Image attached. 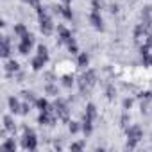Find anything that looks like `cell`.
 Wrapping results in <instances>:
<instances>
[{"mask_svg": "<svg viewBox=\"0 0 152 152\" xmlns=\"http://www.w3.org/2000/svg\"><path fill=\"white\" fill-rule=\"evenodd\" d=\"M39 15H41V31H43L45 34H50V32H52V22H50V18H48L43 11H39Z\"/></svg>", "mask_w": 152, "mask_h": 152, "instance_id": "6da1fadb", "label": "cell"}, {"mask_svg": "<svg viewBox=\"0 0 152 152\" xmlns=\"http://www.w3.org/2000/svg\"><path fill=\"white\" fill-rule=\"evenodd\" d=\"M32 34H23V39H22V43H20V52L22 54H27L29 52V48H31V45H32Z\"/></svg>", "mask_w": 152, "mask_h": 152, "instance_id": "7a4b0ae2", "label": "cell"}, {"mask_svg": "<svg viewBox=\"0 0 152 152\" xmlns=\"http://www.w3.org/2000/svg\"><path fill=\"white\" fill-rule=\"evenodd\" d=\"M90 20H91V23H93L95 29H104V25H102V18H100L99 11H93V13L90 15Z\"/></svg>", "mask_w": 152, "mask_h": 152, "instance_id": "3957f363", "label": "cell"}, {"mask_svg": "<svg viewBox=\"0 0 152 152\" xmlns=\"http://www.w3.org/2000/svg\"><path fill=\"white\" fill-rule=\"evenodd\" d=\"M127 136H129L131 140H140V138H141V129H140L138 125H132V127L127 129Z\"/></svg>", "mask_w": 152, "mask_h": 152, "instance_id": "277c9868", "label": "cell"}, {"mask_svg": "<svg viewBox=\"0 0 152 152\" xmlns=\"http://www.w3.org/2000/svg\"><path fill=\"white\" fill-rule=\"evenodd\" d=\"M23 147L25 148H36V140H34V134L32 132H27V136L23 140Z\"/></svg>", "mask_w": 152, "mask_h": 152, "instance_id": "5b68a950", "label": "cell"}, {"mask_svg": "<svg viewBox=\"0 0 152 152\" xmlns=\"http://www.w3.org/2000/svg\"><path fill=\"white\" fill-rule=\"evenodd\" d=\"M45 61H47L45 57H41V56H38V57H36V59L32 61V68H34V70H39V68H41V66L45 64Z\"/></svg>", "mask_w": 152, "mask_h": 152, "instance_id": "8992f818", "label": "cell"}, {"mask_svg": "<svg viewBox=\"0 0 152 152\" xmlns=\"http://www.w3.org/2000/svg\"><path fill=\"white\" fill-rule=\"evenodd\" d=\"M95 115H97V111H95V106H93V104H90V106H88V111H86V118L93 120V118H95Z\"/></svg>", "mask_w": 152, "mask_h": 152, "instance_id": "52a82bcc", "label": "cell"}, {"mask_svg": "<svg viewBox=\"0 0 152 152\" xmlns=\"http://www.w3.org/2000/svg\"><path fill=\"white\" fill-rule=\"evenodd\" d=\"M9 106H11V109H13L15 113H18V111H20V104H18V100H15V99H9Z\"/></svg>", "mask_w": 152, "mask_h": 152, "instance_id": "ba28073f", "label": "cell"}, {"mask_svg": "<svg viewBox=\"0 0 152 152\" xmlns=\"http://www.w3.org/2000/svg\"><path fill=\"white\" fill-rule=\"evenodd\" d=\"M61 13L64 15V18H68V20H72V11L68 9V6H64V7H61Z\"/></svg>", "mask_w": 152, "mask_h": 152, "instance_id": "9c48e42d", "label": "cell"}, {"mask_svg": "<svg viewBox=\"0 0 152 152\" xmlns=\"http://www.w3.org/2000/svg\"><path fill=\"white\" fill-rule=\"evenodd\" d=\"M88 64V56L86 54H81L79 56V66H86Z\"/></svg>", "mask_w": 152, "mask_h": 152, "instance_id": "30bf717a", "label": "cell"}, {"mask_svg": "<svg viewBox=\"0 0 152 152\" xmlns=\"http://www.w3.org/2000/svg\"><path fill=\"white\" fill-rule=\"evenodd\" d=\"M38 52H39L38 56H41V57H45V59H48V54H47V48H45V47H39V48H38Z\"/></svg>", "mask_w": 152, "mask_h": 152, "instance_id": "8fae6325", "label": "cell"}, {"mask_svg": "<svg viewBox=\"0 0 152 152\" xmlns=\"http://www.w3.org/2000/svg\"><path fill=\"white\" fill-rule=\"evenodd\" d=\"M38 106L41 107V111H47V106H48V104H47V100H43V99H39V100H38Z\"/></svg>", "mask_w": 152, "mask_h": 152, "instance_id": "7c38bea8", "label": "cell"}, {"mask_svg": "<svg viewBox=\"0 0 152 152\" xmlns=\"http://www.w3.org/2000/svg\"><path fill=\"white\" fill-rule=\"evenodd\" d=\"M143 56H145V57H143V63H145V64H152V56H148V52H145Z\"/></svg>", "mask_w": 152, "mask_h": 152, "instance_id": "4fadbf2b", "label": "cell"}, {"mask_svg": "<svg viewBox=\"0 0 152 152\" xmlns=\"http://www.w3.org/2000/svg\"><path fill=\"white\" fill-rule=\"evenodd\" d=\"M70 131H72V132H77V131H79V124L72 122V124H70Z\"/></svg>", "mask_w": 152, "mask_h": 152, "instance_id": "5bb4252c", "label": "cell"}, {"mask_svg": "<svg viewBox=\"0 0 152 152\" xmlns=\"http://www.w3.org/2000/svg\"><path fill=\"white\" fill-rule=\"evenodd\" d=\"M73 84V79L70 77V75H66V77H64V86H72Z\"/></svg>", "mask_w": 152, "mask_h": 152, "instance_id": "9a60e30c", "label": "cell"}, {"mask_svg": "<svg viewBox=\"0 0 152 152\" xmlns=\"http://www.w3.org/2000/svg\"><path fill=\"white\" fill-rule=\"evenodd\" d=\"M15 32L23 34V32H25V27H23V25H16V27H15Z\"/></svg>", "mask_w": 152, "mask_h": 152, "instance_id": "2e32d148", "label": "cell"}, {"mask_svg": "<svg viewBox=\"0 0 152 152\" xmlns=\"http://www.w3.org/2000/svg\"><path fill=\"white\" fill-rule=\"evenodd\" d=\"M7 68H9V70H15V72H16V70H18V63H16V61H11Z\"/></svg>", "mask_w": 152, "mask_h": 152, "instance_id": "e0dca14e", "label": "cell"}, {"mask_svg": "<svg viewBox=\"0 0 152 152\" xmlns=\"http://www.w3.org/2000/svg\"><path fill=\"white\" fill-rule=\"evenodd\" d=\"M47 93H57V88L52 86V84H48V86H47Z\"/></svg>", "mask_w": 152, "mask_h": 152, "instance_id": "ac0fdd59", "label": "cell"}, {"mask_svg": "<svg viewBox=\"0 0 152 152\" xmlns=\"http://www.w3.org/2000/svg\"><path fill=\"white\" fill-rule=\"evenodd\" d=\"M107 97H109V99H113V97H115V90H113V86H109V88H107Z\"/></svg>", "mask_w": 152, "mask_h": 152, "instance_id": "d6986e66", "label": "cell"}, {"mask_svg": "<svg viewBox=\"0 0 152 152\" xmlns=\"http://www.w3.org/2000/svg\"><path fill=\"white\" fill-rule=\"evenodd\" d=\"M131 106H132V100H131V99H125V100H124V107L127 109V107H131Z\"/></svg>", "mask_w": 152, "mask_h": 152, "instance_id": "ffe728a7", "label": "cell"}, {"mask_svg": "<svg viewBox=\"0 0 152 152\" xmlns=\"http://www.w3.org/2000/svg\"><path fill=\"white\" fill-rule=\"evenodd\" d=\"M72 148H75V150H79V148H83V143H75Z\"/></svg>", "mask_w": 152, "mask_h": 152, "instance_id": "44dd1931", "label": "cell"}]
</instances>
